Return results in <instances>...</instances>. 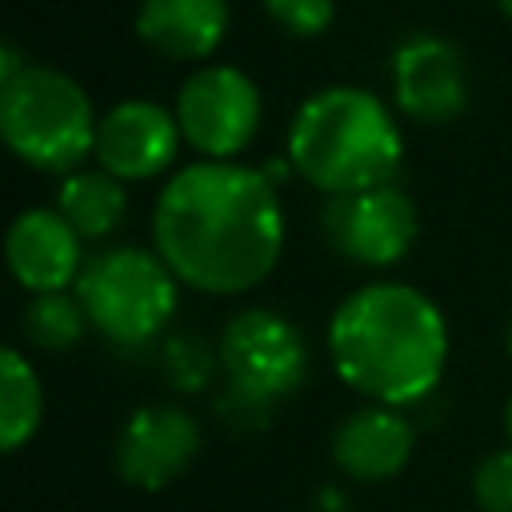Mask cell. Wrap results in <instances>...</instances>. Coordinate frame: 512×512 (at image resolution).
<instances>
[{"label": "cell", "instance_id": "1", "mask_svg": "<svg viewBox=\"0 0 512 512\" xmlns=\"http://www.w3.org/2000/svg\"><path fill=\"white\" fill-rule=\"evenodd\" d=\"M156 256L200 292H248L284 244V216L264 172L204 160L180 168L152 212Z\"/></svg>", "mask_w": 512, "mask_h": 512}, {"label": "cell", "instance_id": "2", "mask_svg": "<svg viewBox=\"0 0 512 512\" xmlns=\"http://www.w3.org/2000/svg\"><path fill=\"white\" fill-rule=\"evenodd\" d=\"M328 356L348 388L384 408H404L440 384L448 328L424 292L408 284H364L332 312Z\"/></svg>", "mask_w": 512, "mask_h": 512}, {"label": "cell", "instance_id": "3", "mask_svg": "<svg viewBox=\"0 0 512 512\" xmlns=\"http://www.w3.org/2000/svg\"><path fill=\"white\" fill-rule=\"evenodd\" d=\"M400 132L388 108L364 88L312 92L288 132L292 168L328 196L392 184L400 168Z\"/></svg>", "mask_w": 512, "mask_h": 512}, {"label": "cell", "instance_id": "4", "mask_svg": "<svg viewBox=\"0 0 512 512\" xmlns=\"http://www.w3.org/2000/svg\"><path fill=\"white\" fill-rule=\"evenodd\" d=\"M216 356L224 368L216 412L236 432L264 428L276 404L296 396L308 376V344L300 328L272 308H248L232 316Z\"/></svg>", "mask_w": 512, "mask_h": 512}, {"label": "cell", "instance_id": "5", "mask_svg": "<svg viewBox=\"0 0 512 512\" xmlns=\"http://www.w3.org/2000/svg\"><path fill=\"white\" fill-rule=\"evenodd\" d=\"M0 128L8 148L44 172H68L96 148V120L84 88L56 68L28 64L0 84Z\"/></svg>", "mask_w": 512, "mask_h": 512}, {"label": "cell", "instance_id": "6", "mask_svg": "<svg viewBox=\"0 0 512 512\" xmlns=\"http://www.w3.org/2000/svg\"><path fill=\"white\" fill-rule=\"evenodd\" d=\"M76 300L104 340L140 348L156 340L172 320L176 276L160 256L144 248H108L80 268Z\"/></svg>", "mask_w": 512, "mask_h": 512}, {"label": "cell", "instance_id": "7", "mask_svg": "<svg viewBox=\"0 0 512 512\" xmlns=\"http://www.w3.org/2000/svg\"><path fill=\"white\" fill-rule=\"evenodd\" d=\"M256 120H260V92L232 64H208L180 84L176 96L180 136L212 160L236 156L252 140Z\"/></svg>", "mask_w": 512, "mask_h": 512}, {"label": "cell", "instance_id": "8", "mask_svg": "<svg viewBox=\"0 0 512 512\" xmlns=\"http://www.w3.org/2000/svg\"><path fill=\"white\" fill-rule=\"evenodd\" d=\"M320 228L340 256L368 268H384L412 248L420 224L408 192L396 184H380L348 196H328L320 212Z\"/></svg>", "mask_w": 512, "mask_h": 512}, {"label": "cell", "instance_id": "9", "mask_svg": "<svg viewBox=\"0 0 512 512\" xmlns=\"http://www.w3.org/2000/svg\"><path fill=\"white\" fill-rule=\"evenodd\" d=\"M200 452V424L180 404L136 408L116 436V472L140 492L172 484Z\"/></svg>", "mask_w": 512, "mask_h": 512}, {"label": "cell", "instance_id": "10", "mask_svg": "<svg viewBox=\"0 0 512 512\" xmlns=\"http://www.w3.org/2000/svg\"><path fill=\"white\" fill-rule=\"evenodd\" d=\"M392 92L396 104L424 124H444L468 104V64L464 52L432 32H412L392 52Z\"/></svg>", "mask_w": 512, "mask_h": 512}, {"label": "cell", "instance_id": "11", "mask_svg": "<svg viewBox=\"0 0 512 512\" xmlns=\"http://www.w3.org/2000/svg\"><path fill=\"white\" fill-rule=\"evenodd\" d=\"M180 124L152 100L116 104L96 128V160L116 180H144L176 156Z\"/></svg>", "mask_w": 512, "mask_h": 512}, {"label": "cell", "instance_id": "12", "mask_svg": "<svg viewBox=\"0 0 512 512\" xmlns=\"http://www.w3.org/2000/svg\"><path fill=\"white\" fill-rule=\"evenodd\" d=\"M4 252H8L12 276L32 296L64 292V284L76 280L80 268H84L80 264V236H76V228L60 212H48V208L20 212L12 220V228H8Z\"/></svg>", "mask_w": 512, "mask_h": 512}, {"label": "cell", "instance_id": "13", "mask_svg": "<svg viewBox=\"0 0 512 512\" xmlns=\"http://www.w3.org/2000/svg\"><path fill=\"white\" fill-rule=\"evenodd\" d=\"M412 448H416L412 420L400 408H384V404L356 408L336 424V436H332V460L340 464L344 476L360 484L392 480L396 472H404V464L412 460Z\"/></svg>", "mask_w": 512, "mask_h": 512}, {"label": "cell", "instance_id": "14", "mask_svg": "<svg viewBox=\"0 0 512 512\" xmlns=\"http://www.w3.org/2000/svg\"><path fill=\"white\" fill-rule=\"evenodd\" d=\"M228 28L224 0H140L136 32L164 56L200 60L208 56Z\"/></svg>", "mask_w": 512, "mask_h": 512}, {"label": "cell", "instance_id": "15", "mask_svg": "<svg viewBox=\"0 0 512 512\" xmlns=\"http://www.w3.org/2000/svg\"><path fill=\"white\" fill-rule=\"evenodd\" d=\"M56 212L76 228V236L100 240L120 228L128 212V196L120 180L108 172H72L56 192Z\"/></svg>", "mask_w": 512, "mask_h": 512}, {"label": "cell", "instance_id": "16", "mask_svg": "<svg viewBox=\"0 0 512 512\" xmlns=\"http://www.w3.org/2000/svg\"><path fill=\"white\" fill-rule=\"evenodd\" d=\"M40 412H44V392H40L32 364L16 348H4L0 356V448L16 452L20 444H28L40 428Z\"/></svg>", "mask_w": 512, "mask_h": 512}, {"label": "cell", "instance_id": "17", "mask_svg": "<svg viewBox=\"0 0 512 512\" xmlns=\"http://www.w3.org/2000/svg\"><path fill=\"white\" fill-rule=\"evenodd\" d=\"M84 328H88V316L76 296L44 292V296H32L24 308V336L44 352L72 348L84 336Z\"/></svg>", "mask_w": 512, "mask_h": 512}, {"label": "cell", "instance_id": "18", "mask_svg": "<svg viewBox=\"0 0 512 512\" xmlns=\"http://www.w3.org/2000/svg\"><path fill=\"white\" fill-rule=\"evenodd\" d=\"M216 360H220V356H212V348H208L200 336H172V340L164 344V352H160L164 376H168V384L180 388V392L204 388V384L212 380V372H216Z\"/></svg>", "mask_w": 512, "mask_h": 512}, {"label": "cell", "instance_id": "19", "mask_svg": "<svg viewBox=\"0 0 512 512\" xmlns=\"http://www.w3.org/2000/svg\"><path fill=\"white\" fill-rule=\"evenodd\" d=\"M472 496L480 512H512V448H500L476 464Z\"/></svg>", "mask_w": 512, "mask_h": 512}, {"label": "cell", "instance_id": "20", "mask_svg": "<svg viewBox=\"0 0 512 512\" xmlns=\"http://www.w3.org/2000/svg\"><path fill=\"white\" fill-rule=\"evenodd\" d=\"M264 8L292 36H316L332 24V0H264Z\"/></svg>", "mask_w": 512, "mask_h": 512}, {"label": "cell", "instance_id": "21", "mask_svg": "<svg viewBox=\"0 0 512 512\" xmlns=\"http://www.w3.org/2000/svg\"><path fill=\"white\" fill-rule=\"evenodd\" d=\"M316 512H352V504L344 500V492L324 488V492H316Z\"/></svg>", "mask_w": 512, "mask_h": 512}, {"label": "cell", "instance_id": "22", "mask_svg": "<svg viewBox=\"0 0 512 512\" xmlns=\"http://www.w3.org/2000/svg\"><path fill=\"white\" fill-rule=\"evenodd\" d=\"M504 432H508V440H512V396H508V404H504Z\"/></svg>", "mask_w": 512, "mask_h": 512}, {"label": "cell", "instance_id": "23", "mask_svg": "<svg viewBox=\"0 0 512 512\" xmlns=\"http://www.w3.org/2000/svg\"><path fill=\"white\" fill-rule=\"evenodd\" d=\"M500 12H504V16L512 20V0H500Z\"/></svg>", "mask_w": 512, "mask_h": 512}, {"label": "cell", "instance_id": "24", "mask_svg": "<svg viewBox=\"0 0 512 512\" xmlns=\"http://www.w3.org/2000/svg\"><path fill=\"white\" fill-rule=\"evenodd\" d=\"M508 348H512V324H508Z\"/></svg>", "mask_w": 512, "mask_h": 512}]
</instances>
